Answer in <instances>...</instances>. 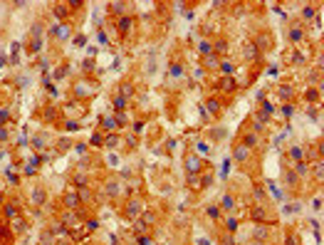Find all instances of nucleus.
I'll return each instance as SVG.
<instances>
[{
  "label": "nucleus",
  "mask_w": 324,
  "mask_h": 245,
  "mask_svg": "<svg viewBox=\"0 0 324 245\" xmlns=\"http://www.w3.org/2000/svg\"><path fill=\"white\" fill-rule=\"evenodd\" d=\"M198 168H201V161L198 159H188V171L193 173V171H198Z\"/></svg>",
  "instance_id": "1"
},
{
  "label": "nucleus",
  "mask_w": 324,
  "mask_h": 245,
  "mask_svg": "<svg viewBox=\"0 0 324 245\" xmlns=\"http://www.w3.org/2000/svg\"><path fill=\"white\" fill-rule=\"evenodd\" d=\"M223 206L230 210V208H232V198H230V196H225V198H223Z\"/></svg>",
  "instance_id": "2"
},
{
  "label": "nucleus",
  "mask_w": 324,
  "mask_h": 245,
  "mask_svg": "<svg viewBox=\"0 0 324 245\" xmlns=\"http://www.w3.org/2000/svg\"><path fill=\"white\" fill-rule=\"evenodd\" d=\"M171 72H173V77H181V72H183V69H181V64H173Z\"/></svg>",
  "instance_id": "3"
},
{
  "label": "nucleus",
  "mask_w": 324,
  "mask_h": 245,
  "mask_svg": "<svg viewBox=\"0 0 324 245\" xmlns=\"http://www.w3.org/2000/svg\"><path fill=\"white\" fill-rule=\"evenodd\" d=\"M114 104H116V109H121L126 102H124V97H116V99H114Z\"/></svg>",
  "instance_id": "4"
},
{
  "label": "nucleus",
  "mask_w": 324,
  "mask_h": 245,
  "mask_svg": "<svg viewBox=\"0 0 324 245\" xmlns=\"http://www.w3.org/2000/svg\"><path fill=\"white\" fill-rule=\"evenodd\" d=\"M201 52H205V55H208V52H210V45H208V42H201Z\"/></svg>",
  "instance_id": "5"
},
{
  "label": "nucleus",
  "mask_w": 324,
  "mask_h": 245,
  "mask_svg": "<svg viewBox=\"0 0 324 245\" xmlns=\"http://www.w3.org/2000/svg\"><path fill=\"white\" fill-rule=\"evenodd\" d=\"M223 72H225V74L232 72V64H230V62H225V64H223Z\"/></svg>",
  "instance_id": "6"
}]
</instances>
